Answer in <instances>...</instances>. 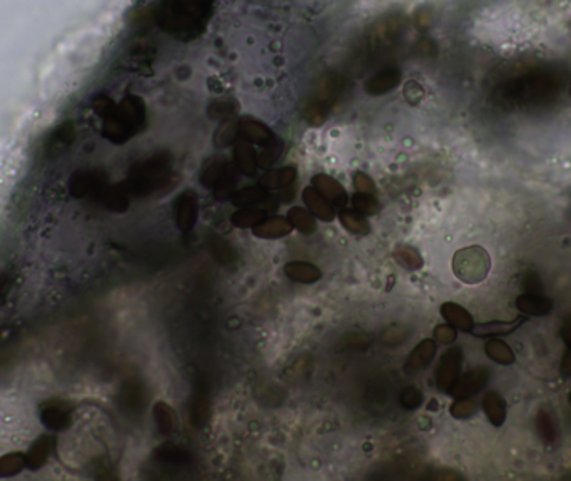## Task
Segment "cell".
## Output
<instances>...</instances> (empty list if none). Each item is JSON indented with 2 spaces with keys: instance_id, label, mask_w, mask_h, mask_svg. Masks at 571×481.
I'll return each mask as SVG.
<instances>
[{
  "instance_id": "22",
  "label": "cell",
  "mask_w": 571,
  "mask_h": 481,
  "mask_svg": "<svg viewBox=\"0 0 571 481\" xmlns=\"http://www.w3.org/2000/svg\"><path fill=\"white\" fill-rule=\"evenodd\" d=\"M267 196L269 194H267V189L264 186H249L235 191L234 194L231 196V202L239 207H249L254 206V204L266 202Z\"/></svg>"
},
{
  "instance_id": "15",
  "label": "cell",
  "mask_w": 571,
  "mask_h": 481,
  "mask_svg": "<svg viewBox=\"0 0 571 481\" xmlns=\"http://www.w3.org/2000/svg\"><path fill=\"white\" fill-rule=\"evenodd\" d=\"M399 82H401V70L396 67H388L369 79V82L366 84V92L371 95H383L396 89Z\"/></svg>"
},
{
  "instance_id": "21",
  "label": "cell",
  "mask_w": 571,
  "mask_h": 481,
  "mask_svg": "<svg viewBox=\"0 0 571 481\" xmlns=\"http://www.w3.org/2000/svg\"><path fill=\"white\" fill-rule=\"evenodd\" d=\"M266 218L267 211L261 209V207H241V209L231 216V224H233L234 227H239V229H253L254 226H258V224Z\"/></svg>"
},
{
  "instance_id": "31",
  "label": "cell",
  "mask_w": 571,
  "mask_h": 481,
  "mask_svg": "<svg viewBox=\"0 0 571 481\" xmlns=\"http://www.w3.org/2000/svg\"><path fill=\"white\" fill-rule=\"evenodd\" d=\"M480 410V404L473 398H454L449 406V413L456 419H468Z\"/></svg>"
},
{
  "instance_id": "33",
  "label": "cell",
  "mask_w": 571,
  "mask_h": 481,
  "mask_svg": "<svg viewBox=\"0 0 571 481\" xmlns=\"http://www.w3.org/2000/svg\"><path fill=\"white\" fill-rule=\"evenodd\" d=\"M157 458L167 461V463L184 464L191 461V455L179 446H161L157 450Z\"/></svg>"
},
{
  "instance_id": "42",
  "label": "cell",
  "mask_w": 571,
  "mask_h": 481,
  "mask_svg": "<svg viewBox=\"0 0 571 481\" xmlns=\"http://www.w3.org/2000/svg\"><path fill=\"white\" fill-rule=\"evenodd\" d=\"M560 336H561L563 343H565L568 348H571V316H568V318L563 321Z\"/></svg>"
},
{
  "instance_id": "11",
  "label": "cell",
  "mask_w": 571,
  "mask_h": 481,
  "mask_svg": "<svg viewBox=\"0 0 571 481\" xmlns=\"http://www.w3.org/2000/svg\"><path fill=\"white\" fill-rule=\"evenodd\" d=\"M434 356H436V341L423 339L421 343H418L416 346H414V350L411 351L408 359H406V372L413 375V372L423 371L425 368L429 366L431 361L434 359Z\"/></svg>"
},
{
  "instance_id": "28",
  "label": "cell",
  "mask_w": 571,
  "mask_h": 481,
  "mask_svg": "<svg viewBox=\"0 0 571 481\" xmlns=\"http://www.w3.org/2000/svg\"><path fill=\"white\" fill-rule=\"evenodd\" d=\"M207 393L199 388L195 390L193 401H191V421L195 424V426H202L207 419Z\"/></svg>"
},
{
  "instance_id": "20",
  "label": "cell",
  "mask_w": 571,
  "mask_h": 481,
  "mask_svg": "<svg viewBox=\"0 0 571 481\" xmlns=\"http://www.w3.org/2000/svg\"><path fill=\"white\" fill-rule=\"evenodd\" d=\"M234 164L238 167V171L244 176H253L255 171H258L259 159L258 154L249 144L239 142L238 146L234 147Z\"/></svg>"
},
{
  "instance_id": "19",
  "label": "cell",
  "mask_w": 571,
  "mask_h": 481,
  "mask_svg": "<svg viewBox=\"0 0 571 481\" xmlns=\"http://www.w3.org/2000/svg\"><path fill=\"white\" fill-rule=\"evenodd\" d=\"M485 352L493 363L500 364V366H511L516 361V356L510 344L500 338H491L485 344Z\"/></svg>"
},
{
  "instance_id": "16",
  "label": "cell",
  "mask_w": 571,
  "mask_h": 481,
  "mask_svg": "<svg viewBox=\"0 0 571 481\" xmlns=\"http://www.w3.org/2000/svg\"><path fill=\"white\" fill-rule=\"evenodd\" d=\"M481 410L493 426L500 428L506 421V401L496 391H488L481 399Z\"/></svg>"
},
{
  "instance_id": "13",
  "label": "cell",
  "mask_w": 571,
  "mask_h": 481,
  "mask_svg": "<svg viewBox=\"0 0 571 481\" xmlns=\"http://www.w3.org/2000/svg\"><path fill=\"white\" fill-rule=\"evenodd\" d=\"M302 200L306 202L307 211L318 218L319 220H325V223H331V220L336 219V212H334V206L329 204L327 200L322 198L319 192L314 189L313 186L306 187L302 191Z\"/></svg>"
},
{
  "instance_id": "14",
  "label": "cell",
  "mask_w": 571,
  "mask_h": 481,
  "mask_svg": "<svg viewBox=\"0 0 571 481\" xmlns=\"http://www.w3.org/2000/svg\"><path fill=\"white\" fill-rule=\"evenodd\" d=\"M294 227L291 226L289 219L282 218V216H271V218H266L264 220L258 224V226L253 227V234L255 238L261 239H278L284 238V236L289 234Z\"/></svg>"
},
{
  "instance_id": "9",
  "label": "cell",
  "mask_w": 571,
  "mask_h": 481,
  "mask_svg": "<svg viewBox=\"0 0 571 481\" xmlns=\"http://www.w3.org/2000/svg\"><path fill=\"white\" fill-rule=\"evenodd\" d=\"M516 310L523 316H546L553 311V301L546 294H531V292H523L514 301Z\"/></svg>"
},
{
  "instance_id": "35",
  "label": "cell",
  "mask_w": 571,
  "mask_h": 481,
  "mask_svg": "<svg viewBox=\"0 0 571 481\" xmlns=\"http://www.w3.org/2000/svg\"><path fill=\"white\" fill-rule=\"evenodd\" d=\"M523 287H525V292H531V294H545L543 281L534 271H528L523 276Z\"/></svg>"
},
{
  "instance_id": "36",
  "label": "cell",
  "mask_w": 571,
  "mask_h": 481,
  "mask_svg": "<svg viewBox=\"0 0 571 481\" xmlns=\"http://www.w3.org/2000/svg\"><path fill=\"white\" fill-rule=\"evenodd\" d=\"M458 338V330L451 324L445 323L434 328V339L441 344H453Z\"/></svg>"
},
{
  "instance_id": "7",
  "label": "cell",
  "mask_w": 571,
  "mask_h": 481,
  "mask_svg": "<svg viewBox=\"0 0 571 481\" xmlns=\"http://www.w3.org/2000/svg\"><path fill=\"white\" fill-rule=\"evenodd\" d=\"M175 224L181 231L193 229L199 218V200L195 192L186 191L175 199L174 204Z\"/></svg>"
},
{
  "instance_id": "34",
  "label": "cell",
  "mask_w": 571,
  "mask_h": 481,
  "mask_svg": "<svg viewBox=\"0 0 571 481\" xmlns=\"http://www.w3.org/2000/svg\"><path fill=\"white\" fill-rule=\"evenodd\" d=\"M399 401H401L403 408H406V410H416L423 403V393L416 386H408L406 390H403Z\"/></svg>"
},
{
  "instance_id": "10",
  "label": "cell",
  "mask_w": 571,
  "mask_h": 481,
  "mask_svg": "<svg viewBox=\"0 0 571 481\" xmlns=\"http://www.w3.org/2000/svg\"><path fill=\"white\" fill-rule=\"evenodd\" d=\"M239 134L244 138L247 142L258 144L262 147H271L274 144V134L269 127L262 122L254 119H242L238 122Z\"/></svg>"
},
{
  "instance_id": "2",
  "label": "cell",
  "mask_w": 571,
  "mask_h": 481,
  "mask_svg": "<svg viewBox=\"0 0 571 481\" xmlns=\"http://www.w3.org/2000/svg\"><path fill=\"white\" fill-rule=\"evenodd\" d=\"M171 176V160L166 154H157L154 158L135 164L130 171L129 189L137 196L149 194L155 189H161L167 184Z\"/></svg>"
},
{
  "instance_id": "6",
  "label": "cell",
  "mask_w": 571,
  "mask_h": 481,
  "mask_svg": "<svg viewBox=\"0 0 571 481\" xmlns=\"http://www.w3.org/2000/svg\"><path fill=\"white\" fill-rule=\"evenodd\" d=\"M488 379L490 371L486 368H474V370H470L465 375H459L456 383L451 388L449 395L453 398H473L486 386Z\"/></svg>"
},
{
  "instance_id": "38",
  "label": "cell",
  "mask_w": 571,
  "mask_h": 481,
  "mask_svg": "<svg viewBox=\"0 0 571 481\" xmlns=\"http://www.w3.org/2000/svg\"><path fill=\"white\" fill-rule=\"evenodd\" d=\"M239 134V126L238 124H226L221 131L217 132V144L219 146H229L233 140L238 138Z\"/></svg>"
},
{
  "instance_id": "18",
  "label": "cell",
  "mask_w": 571,
  "mask_h": 481,
  "mask_svg": "<svg viewBox=\"0 0 571 481\" xmlns=\"http://www.w3.org/2000/svg\"><path fill=\"white\" fill-rule=\"evenodd\" d=\"M207 246H209V251L213 252L214 258L221 264H224V266H234L235 261H238V252L217 232H207Z\"/></svg>"
},
{
  "instance_id": "25",
  "label": "cell",
  "mask_w": 571,
  "mask_h": 481,
  "mask_svg": "<svg viewBox=\"0 0 571 481\" xmlns=\"http://www.w3.org/2000/svg\"><path fill=\"white\" fill-rule=\"evenodd\" d=\"M287 219H289L291 226L298 229L302 234H313L316 232V220L314 216L304 207H291L287 212Z\"/></svg>"
},
{
  "instance_id": "3",
  "label": "cell",
  "mask_w": 571,
  "mask_h": 481,
  "mask_svg": "<svg viewBox=\"0 0 571 481\" xmlns=\"http://www.w3.org/2000/svg\"><path fill=\"white\" fill-rule=\"evenodd\" d=\"M342 87H345V80L336 72H331L319 84L316 95L311 99L304 109V117L313 126H319L327 117L331 106L336 104L339 95H341Z\"/></svg>"
},
{
  "instance_id": "12",
  "label": "cell",
  "mask_w": 571,
  "mask_h": 481,
  "mask_svg": "<svg viewBox=\"0 0 571 481\" xmlns=\"http://www.w3.org/2000/svg\"><path fill=\"white\" fill-rule=\"evenodd\" d=\"M439 312H441L443 319L451 324L453 328H456L458 331L473 332L474 326H476L471 312L458 303H451V301L449 303H443Z\"/></svg>"
},
{
  "instance_id": "32",
  "label": "cell",
  "mask_w": 571,
  "mask_h": 481,
  "mask_svg": "<svg viewBox=\"0 0 571 481\" xmlns=\"http://www.w3.org/2000/svg\"><path fill=\"white\" fill-rule=\"evenodd\" d=\"M354 211H358L362 216H374L379 211V202L371 192H356L351 199Z\"/></svg>"
},
{
  "instance_id": "24",
  "label": "cell",
  "mask_w": 571,
  "mask_h": 481,
  "mask_svg": "<svg viewBox=\"0 0 571 481\" xmlns=\"http://www.w3.org/2000/svg\"><path fill=\"white\" fill-rule=\"evenodd\" d=\"M534 426H536L538 436L543 440L545 444H554L558 440V430L557 423H554L553 416L546 410L538 411L536 418H534Z\"/></svg>"
},
{
  "instance_id": "17",
  "label": "cell",
  "mask_w": 571,
  "mask_h": 481,
  "mask_svg": "<svg viewBox=\"0 0 571 481\" xmlns=\"http://www.w3.org/2000/svg\"><path fill=\"white\" fill-rule=\"evenodd\" d=\"M284 274L294 283L313 284L321 279L322 272L318 266L306 263V261H291L284 266Z\"/></svg>"
},
{
  "instance_id": "41",
  "label": "cell",
  "mask_w": 571,
  "mask_h": 481,
  "mask_svg": "<svg viewBox=\"0 0 571 481\" xmlns=\"http://www.w3.org/2000/svg\"><path fill=\"white\" fill-rule=\"evenodd\" d=\"M354 186H356V189L361 192H371V194L374 192L373 179H371L367 174H365V172H358V174L354 176Z\"/></svg>"
},
{
  "instance_id": "37",
  "label": "cell",
  "mask_w": 571,
  "mask_h": 481,
  "mask_svg": "<svg viewBox=\"0 0 571 481\" xmlns=\"http://www.w3.org/2000/svg\"><path fill=\"white\" fill-rule=\"evenodd\" d=\"M371 344V336L362 334V332H353L346 338V348L351 350H367Z\"/></svg>"
},
{
  "instance_id": "27",
  "label": "cell",
  "mask_w": 571,
  "mask_h": 481,
  "mask_svg": "<svg viewBox=\"0 0 571 481\" xmlns=\"http://www.w3.org/2000/svg\"><path fill=\"white\" fill-rule=\"evenodd\" d=\"M528 319L526 316H520L518 319H514L513 323H490V324H481V326H474L473 334L474 336H503L510 334L516 330L518 326H521L525 321Z\"/></svg>"
},
{
  "instance_id": "39",
  "label": "cell",
  "mask_w": 571,
  "mask_h": 481,
  "mask_svg": "<svg viewBox=\"0 0 571 481\" xmlns=\"http://www.w3.org/2000/svg\"><path fill=\"white\" fill-rule=\"evenodd\" d=\"M406 331L401 330V328H393V330H389L388 332L385 334V338H383V343L386 344V346H396V344L403 343V341L406 339Z\"/></svg>"
},
{
  "instance_id": "29",
  "label": "cell",
  "mask_w": 571,
  "mask_h": 481,
  "mask_svg": "<svg viewBox=\"0 0 571 481\" xmlns=\"http://www.w3.org/2000/svg\"><path fill=\"white\" fill-rule=\"evenodd\" d=\"M394 259L401 264L405 270L418 271L423 267V258L421 254L411 246H401L394 251Z\"/></svg>"
},
{
  "instance_id": "8",
  "label": "cell",
  "mask_w": 571,
  "mask_h": 481,
  "mask_svg": "<svg viewBox=\"0 0 571 481\" xmlns=\"http://www.w3.org/2000/svg\"><path fill=\"white\" fill-rule=\"evenodd\" d=\"M311 184H313L314 189H316L327 202L333 204L334 207H341L342 209V207L349 202V198H347V192L345 187H342L336 179L331 178V176H314V178L311 179Z\"/></svg>"
},
{
  "instance_id": "4",
  "label": "cell",
  "mask_w": 571,
  "mask_h": 481,
  "mask_svg": "<svg viewBox=\"0 0 571 481\" xmlns=\"http://www.w3.org/2000/svg\"><path fill=\"white\" fill-rule=\"evenodd\" d=\"M490 267V254L480 246L465 247L458 251L453 258L454 276L466 284L481 283L488 276Z\"/></svg>"
},
{
  "instance_id": "23",
  "label": "cell",
  "mask_w": 571,
  "mask_h": 481,
  "mask_svg": "<svg viewBox=\"0 0 571 481\" xmlns=\"http://www.w3.org/2000/svg\"><path fill=\"white\" fill-rule=\"evenodd\" d=\"M339 220H341L342 227H346V229L353 232V234L366 236L369 234L371 231V224L369 220L366 219V216L359 214V212L354 209H342L339 212Z\"/></svg>"
},
{
  "instance_id": "30",
  "label": "cell",
  "mask_w": 571,
  "mask_h": 481,
  "mask_svg": "<svg viewBox=\"0 0 571 481\" xmlns=\"http://www.w3.org/2000/svg\"><path fill=\"white\" fill-rule=\"evenodd\" d=\"M154 419L162 435H169L175 428V415L166 403H157L154 406Z\"/></svg>"
},
{
  "instance_id": "43",
  "label": "cell",
  "mask_w": 571,
  "mask_h": 481,
  "mask_svg": "<svg viewBox=\"0 0 571 481\" xmlns=\"http://www.w3.org/2000/svg\"><path fill=\"white\" fill-rule=\"evenodd\" d=\"M560 370H561V372H563V375H565V376H571V348H568V351H566V355L563 356Z\"/></svg>"
},
{
  "instance_id": "26",
  "label": "cell",
  "mask_w": 571,
  "mask_h": 481,
  "mask_svg": "<svg viewBox=\"0 0 571 481\" xmlns=\"http://www.w3.org/2000/svg\"><path fill=\"white\" fill-rule=\"evenodd\" d=\"M294 179H296V169L294 167H282V169L266 174L261 179V186H264L266 189H284V187H289L293 184Z\"/></svg>"
},
{
  "instance_id": "44",
  "label": "cell",
  "mask_w": 571,
  "mask_h": 481,
  "mask_svg": "<svg viewBox=\"0 0 571 481\" xmlns=\"http://www.w3.org/2000/svg\"><path fill=\"white\" fill-rule=\"evenodd\" d=\"M568 403H570V406H571V391L568 393Z\"/></svg>"
},
{
  "instance_id": "1",
  "label": "cell",
  "mask_w": 571,
  "mask_h": 481,
  "mask_svg": "<svg viewBox=\"0 0 571 481\" xmlns=\"http://www.w3.org/2000/svg\"><path fill=\"white\" fill-rule=\"evenodd\" d=\"M206 12V0H164L157 10V22L174 34H193L201 29Z\"/></svg>"
},
{
  "instance_id": "40",
  "label": "cell",
  "mask_w": 571,
  "mask_h": 481,
  "mask_svg": "<svg viewBox=\"0 0 571 481\" xmlns=\"http://www.w3.org/2000/svg\"><path fill=\"white\" fill-rule=\"evenodd\" d=\"M233 112H234L233 104L227 102V100H222V102H217L214 107H211V115H213L214 119H226V117H229Z\"/></svg>"
},
{
  "instance_id": "5",
  "label": "cell",
  "mask_w": 571,
  "mask_h": 481,
  "mask_svg": "<svg viewBox=\"0 0 571 481\" xmlns=\"http://www.w3.org/2000/svg\"><path fill=\"white\" fill-rule=\"evenodd\" d=\"M461 363H463V351L461 348H449L443 352L439 359L436 372H434V381L439 391L449 393L453 384L461 375Z\"/></svg>"
}]
</instances>
